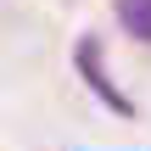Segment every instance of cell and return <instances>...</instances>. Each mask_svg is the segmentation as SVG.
Listing matches in <instances>:
<instances>
[{"mask_svg": "<svg viewBox=\"0 0 151 151\" xmlns=\"http://www.w3.org/2000/svg\"><path fill=\"white\" fill-rule=\"evenodd\" d=\"M78 73H84V78L106 95V106H112V112H134V106H129V101L106 84V73H101V45H95V39H84V45H78Z\"/></svg>", "mask_w": 151, "mask_h": 151, "instance_id": "1", "label": "cell"}, {"mask_svg": "<svg viewBox=\"0 0 151 151\" xmlns=\"http://www.w3.org/2000/svg\"><path fill=\"white\" fill-rule=\"evenodd\" d=\"M118 17L134 39H151V0H118Z\"/></svg>", "mask_w": 151, "mask_h": 151, "instance_id": "2", "label": "cell"}]
</instances>
